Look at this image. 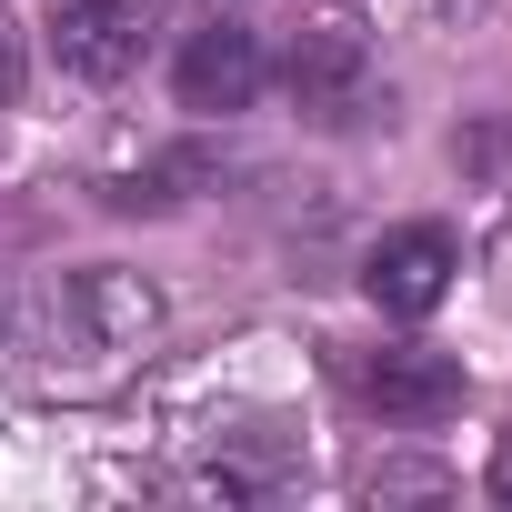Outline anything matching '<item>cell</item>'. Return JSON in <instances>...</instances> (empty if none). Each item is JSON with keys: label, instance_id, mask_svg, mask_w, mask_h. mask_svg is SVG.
Here are the masks:
<instances>
[{"label": "cell", "instance_id": "obj_6", "mask_svg": "<svg viewBox=\"0 0 512 512\" xmlns=\"http://www.w3.org/2000/svg\"><path fill=\"white\" fill-rule=\"evenodd\" d=\"M61 302L81 312V342H91V352H141V342L161 332V292H151L141 272H81Z\"/></svg>", "mask_w": 512, "mask_h": 512}, {"label": "cell", "instance_id": "obj_8", "mask_svg": "<svg viewBox=\"0 0 512 512\" xmlns=\"http://www.w3.org/2000/svg\"><path fill=\"white\" fill-rule=\"evenodd\" d=\"M492 502H512V432L492 442Z\"/></svg>", "mask_w": 512, "mask_h": 512}, {"label": "cell", "instance_id": "obj_4", "mask_svg": "<svg viewBox=\"0 0 512 512\" xmlns=\"http://www.w3.org/2000/svg\"><path fill=\"white\" fill-rule=\"evenodd\" d=\"M362 402H372L382 422H442V412L462 402V362H452V352H422V342L372 352V362H362Z\"/></svg>", "mask_w": 512, "mask_h": 512}, {"label": "cell", "instance_id": "obj_7", "mask_svg": "<svg viewBox=\"0 0 512 512\" xmlns=\"http://www.w3.org/2000/svg\"><path fill=\"white\" fill-rule=\"evenodd\" d=\"M11 91H21V31L0 21V101H11Z\"/></svg>", "mask_w": 512, "mask_h": 512}, {"label": "cell", "instance_id": "obj_3", "mask_svg": "<svg viewBox=\"0 0 512 512\" xmlns=\"http://www.w3.org/2000/svg\"><path fill=\"white\" fill-rule=\"evenodd\" d=\"M262 31H241V21H211V31H191V51H181V111H251L262 101Z\"/></svg>", "mask_w": 512, "mask_h": 512}, {"label": "cell", "instance_id": "obj_5", "mask_svg": "<svg viewBox=\"0 0 512 512\" xmlns=\"http://www.w3.org/2000/svg\"><path fill=\"white\" fill-rule=\"evenodd\" d=\"M362 31H352V11H332V21H312L302 41H292V101L302 111H322V121H342L352 111V91H362Z\"/></svg>", "mask_w": 512, "mask_h": 512}, {"label": "cell", "instance_id": "obj_1", "mask_svg": "<svg viewBox=\"0 0 512 512\" xmlns=\"http://www.w3.org/2000/svg\"><path fill=\"white\" fill-rule=\"evenodd\" d=\"M141 41H151L141 0H61V11H51V51H61V71L91 81V91L131 81V71H141Z\"/></svg>", "mask_w": 512, "mask_h": 512}, {"label": "cell", "instance_id": "obj_2", "mask_svg": "<svg viewBox=\"0 0 512 512\" xmlns=\"http://www.w3.org/2000/svg\"><path fill=\"white\" fill-rule=\"evenodd\" d=\"M452 272H462V251H452V231L442 221H402V231H382V251H372V272H362V292L392 312V322H422L442 292H452Z\"/></svg>", "mask_w": 512, "mask_h": 512}]
</instances>
